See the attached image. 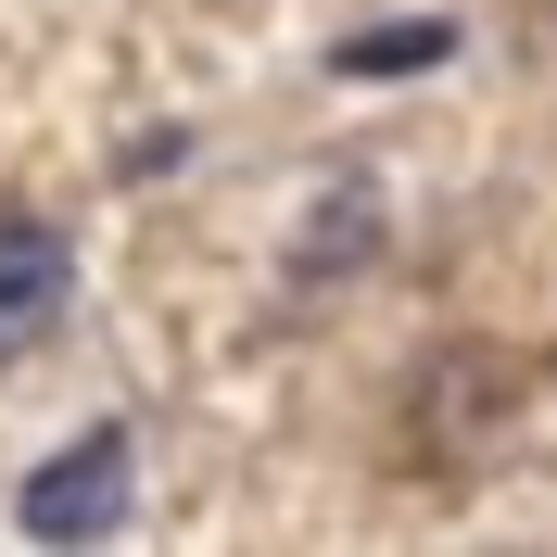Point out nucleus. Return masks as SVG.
Segmentation results:
<instances>
[{
    "mask_svg": "<svg viewBox=\"0 0 557 557\" xmlns=\"http://www.w3.org/2000/svg\"><path fill=\"white\" fill-rule=\"evenodd\" d=\"M127 494H139V456H127V431L102 418V431H76V444L13 494V520H26L38 545H102V532H127Z\"/></svg>",
    "mask_w": 557,
    "mask_h": 557,
    "instance_id": "f257e3e1",
    "label": "nucleus"
},
{
    "mask_svg": "<svg viewBox=\"0 0 557 557\" xmlns=\"http://www.w3.org/2000/svg\"><path fill=\"white\" fill-rule=\"evenodd\" d=\"M444 51H456V26H444V13H418V26H355L330 64H343V76H431Z\"/></svg>",
    "mask_w": 557,
    "mask_h": 557,
    "instance_id": "7ed1b4c3",
    "label": "nucleus"
},
{
    "mask_svg": "<svg viewBox=\"0 0 557 557\" xmlns=\"http://www.w3.org/2000/svg\"><path fill=\"white\" fill-rule=\"evenodd\" d=\"M64 305H76L64 228H51V215H0V368L51 343V330H64Z\"/></svg>",
    "mask_w": 557,
    "mask_h": 557,
    "instance_id": "f03ea898",
    "label": "nucleus"
}]
</instances>
